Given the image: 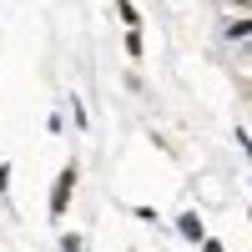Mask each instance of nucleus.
I'll return each instance as SVG.
<instances>
[{
    "label": "nucleus",
    "instance_id": "nucleus-1",
    "mask_svg": "<svg viewBox=\"0 0 252 252\" xmlns=\"http://www.w3.org/2000/svg\"><path fill=\"white\" fill-rule=\"evenodd\" d=\"M71 187H76V166H66V172L56 177V192H51V217H61L71 207Z\"/></svg>",
    "mask_w": 252,
    "mask_h": 252
},
{
    "label": "nucleus",
    "instance_id": "nucleus-2",
    "mask_svg": "<svg viewBox=\"0 0 252 252\" xmlns=\"http://www.w3.org/2000/svg\"><path fill=\"white\" fill-rule=\"evenodd\" d=\"M177 227H182V237H187V242H202V222H197V212H182Z\"/></svg>",
    "mask_w": 252,
    "mask_h": 252
},
{
    "label": "nucleus",
    "instance_id": "nucleus-3",
    "mask_svg": "<svg viewBox=\"0 0 252 252\" xmlns=\"http://www.w3.org/2000/svg\"><path fill=\"white\" fill-rule=\"evenodd\" d=\"M116 10H121L126 26H136V5H131V0H116Z\"/></svg>",
    "mask_w": 252,
    "mask_h": 252
},
{
    "label": "nucleus",
    "instance_id": "nucleus-4",
    "mask_svg": "<svg viewBox=\"0 0 252 252\" xmlns=\"http://www.w3.org/2000/svg\"><path fill=\"white\" fill-rule=\"evenodd\" d=\"M202 252H222V242H207V247H202Z\"/></svg>",
    "mask_w": 252,
    "mask_h": 252
},
{
    "label": "nucleus",
    "instance_id": "nucleus-5",
    "mask_svg": "<svg viewBox=\"0 0 252 252\" xmlns=\"http://www.w3.org/2000/svg\"><path fill=\"white\" fill-rule=\"evenodd\" d=\"M242 5H252V0H242Z\"/></svg>",
    "mask_w": 252,
    "mask_h": 252
},
{
    "label": "nucleus",
    "instance_id": "nucleus-6",
    "mask_svg": "<svg viewBox=\"0 0 252 252\" xmlns=\"http://www.w3.org/2000/svg\"><path fill=\"white\" fill-rule=\"evenodd\" d=\"M247 101H252V96H247Z\"/></svg>",
    "mask_w": 252,
    "mask_h": 252
}]
</instances>
